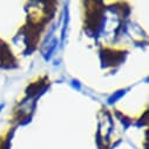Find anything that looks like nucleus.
I'll list each match as a JSON object with an SVG mask.
<instances>
[{"label":"nucleus","mask_w":149,"mask_h":149,"mask_svg":"<svg viewBox=\"0 0 149 149\" xmlns=\"http://www.w3.org/2000/svg\"><path fill=\"white\" fill-rule=\"evenodd\" d=\"M0 109H1V107H0Z\"/></svg>","instance_id":"f257e3e1"}]
</instances>
